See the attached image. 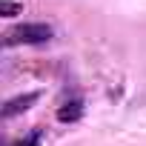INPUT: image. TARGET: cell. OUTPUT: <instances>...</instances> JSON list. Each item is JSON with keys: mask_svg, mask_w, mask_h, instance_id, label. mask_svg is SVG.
I'll list each match as a JSON object with an SVG mask.
<instances>
[{"mask_svg": "<svg viewBox=\"0 0 146 146\" xmlns=\"http://www.w3.org/2000/svg\"><path fill=\"white\" fill-rule=\"evenodd\" d=\"M37 143H40V129H35L32 137H29V140H20L17 146H37Z\"/></svg>", "mask_w": 146, "mask_h": 146, "instance_id": "obj_5", "label": "cell"}, {"mask_svg": "<svg viewBox=\"0 0 146 146\" xmlns=\"http://www.w3.org/2000/svg\"><path fill=\"white\" fill-rule=\"evenodd\" d=\"M35 100H37V92H26L23 98H15V100H9V103H6V109H3V117L9 120V117H15V115L26 112V109H29Z\"/></svg>", "mask_w": 146, "mask_h": 146, "instance_id": "obj_2", "label": "cell"}, {"mask_svg": "<svg viewBox=\"0 0 146 146\" xmlns=\"http://www.w3.org/2000/svg\"><path fill=\"white\" fill-rule=\"evenodd\" d=\"M80 115H83V103H80L78 98L66 100V103L57 109V120H60V123H75V120H80Z\"/></svg>", "mask_w": 146, "mask_h": 146, "instance_id": "obj_3", "label": "cell"}, {"mask_svg": "<svg viewBox=\"0 0 146 146\" xmlns=\"http://www.w3.org/2000/svg\"><path fill=\"white\" fill-rule=\"evenodd\" d=\"M20 12H23L20 3H15V0H0V15H3V17H15Z\"/></svg>", "mask_w": 146, "mask_h": 146, "instance_id": "obj_4", "label": "cell"}, {"mask_svg": "<svg viewBox=\"0 0 146 146\" xmlns=\"http://www.w3.org/2000/svg\"><path fill=\"white\" fill-rule=\"evenodd\" d=\"M52 40V26L49 23H20L3 35V43L12 46H40Z\"/></svg>", "mask_w": 146, "mask_h": 146, "instance_id": "obj_1", "label": "cell"}]
</instances>
